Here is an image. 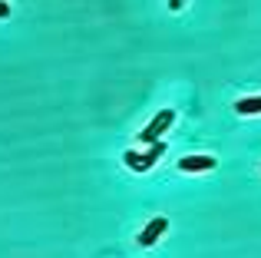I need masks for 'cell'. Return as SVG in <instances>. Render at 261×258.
<instances>
[{
	"label": "cell",
	"instance_id": "cell-1",
	"mask_svg": "<svg viewBox=\"0 0 261 258\" xmlns=\"http://www.w3.org/2000/svg\"><path fill=\"white\" fill-rule=\"evenodd\" d=\"M166 152V142H149V149L146 152H133V149H129L126 152V166L129 169H136V172H146V169H152L155 162H159V156Z\"/></svg>",
	"mask_w": 261,
	"mask_h": 258
},
{
	"label": "cell",
	"instance_id": "cell-2",
	"mask_svg": "<svg viewBox=\"0 0 261 258\" xmlns=\"http://www.w3.org/2000/svg\"><path fill=\"white\" fill-rule=\"evenodd\" d=\"M172 123H175V110H162V113H155L152 123H149V126L139 133V139H142V142H155V139H159V136L166 133V129L172 126Z\"/></svg>",
	"mask_w": 261,
	"mask_h": 258
},
{
	"label": "cell",
	"instance_id": "cell-3",
	"mask_svg": "<svg viewBox=\"0 0 261 258\" xmlns=\"http://www.w3.org/2000/svg\"><path fill=\"white\" fill-rule=\"evenodd\" d=\"M166 232H169V219H162V215H159V219H152V222H149V225L139 232V248H152Z\"/></svg>",
	"mask_w": 261,
	"mask_h": 258
},
{
	"label": "cell",
	"instance_id": "cell-4",
	"mask_svg": "<svg viewBox=\"0 0 261 258\" xmlns=\"http://www.w3.org/2000/svg\"><path fill=\"white\" fill-rule=\"evenodd\" d=\"M218 162L212 159V156H182L178 159V169L182 172H208V169H215Z\"/></svg>",
	"mask_w": 261,
	"mask_h": 258
},
{
	"label": "cell",
	"instance_id": "cell-5",
	"mask_svg": "<svg viewBox=\"0 0 261 258\" xmlns=\"http://www.w3.org/2000/svg\"><path fill=\"white\" fill-rule=\"evenodd\" d=\"M235 113H242V116H255V113H261V96L238 99V103H235Z\"/></svg>",
	"mask_w": 261,
	"mask_h": 258
},
{
	"label": "cell",
	"instance_id": "cell-6",
	"mask_svg": "<svg viewBox=\"0 0 261 258\" xmlns=\"http://www.w3.org/2000/svg\"><path fill=\"white\" fill-rule=\"evenodd\" d=\"M182 7H185V0H169V10H175V13H178Z\"/></svg>",
	"mask_w": 261,
	"mask_h": 258
},
{
	"label": "cell",
	"instance_id": "cell-7",
	"mask_svg": "<svg viewBox=\"0 0 261 258\" xmlns=\"http://www.w3.org/2000/svg\"><path fill=\"white\" fill-rule=\"evenodd\" d=\"M4 17H10V7H7V0H0V20Z\"/></svg>",
	"mask_w": 261,
	"mask_h": 258
}]
</instances>
